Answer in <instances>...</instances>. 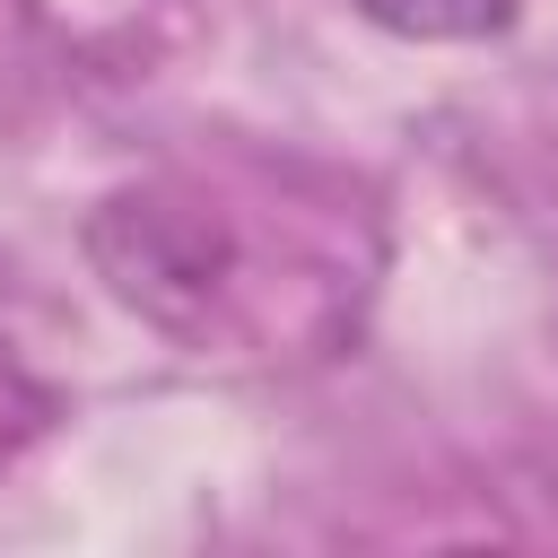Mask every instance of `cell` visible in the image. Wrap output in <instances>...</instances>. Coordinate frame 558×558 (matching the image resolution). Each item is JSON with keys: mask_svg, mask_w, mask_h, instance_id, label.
<instances>
[{"mask_svg": "<svg viewBox=\"0 0 558 558\" xmlns=\"http://www.w3.org/2000/svg\"><path fill=\"white\" fill-rule=\"evenodd\" d=\"M357 9L392 35H418V44H471V35L514 26L523 0H357Z\"/></svg>", "mask_w": 558, "mask_h": 558, "instance_id": "cell-1", "label": "cell"}]
</instances>
